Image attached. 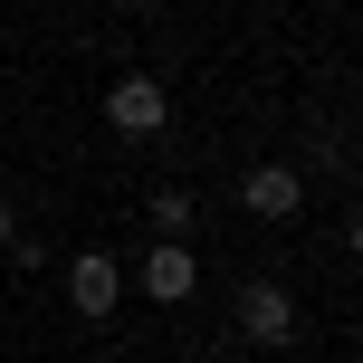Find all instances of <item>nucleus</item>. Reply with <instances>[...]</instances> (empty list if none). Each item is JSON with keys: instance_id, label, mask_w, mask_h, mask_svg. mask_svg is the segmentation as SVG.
Wrapping results in <instances>:
<instances>
[{"instance_id": "1", "label": "nucleus", "mask_w": 363, "mask_h": 363, "mask_svg": "<svg viewBox=\"0 0 363 363\" xmlns=\"http://www.w3.org/2000/svg\"><path fill=\"white\" fill-rule=\"evenodd\" d=\"M106 125L125 134V144H153V134L172 125V96H163V77H144V67H134V77H115V86H106Z\"/></svg>"}, {"instance_id": "2", "label": "nucleus", "mask_w": 363, "mask_h": 363, "mask_svg": "<svg viewBox=\"0 0 363 363\" xmlns=\"http://www.w3.org/2000/svg\"><path fill=\"white\" fill-rule=\"evenodd\" d=\"M239 335L249 345H296V287H277V277H258V287H239Z\"/></svg>"}, {"instance_id": "3", "label": "nucleus", "mask_w": 363, "mask_h": 363, "mask_svg": "<svg viewBox=\"0 0 363 363\" xmlns=\"http://www.w3.org/2000/svg\"><path fill=\"white\" fill-rule=\"evenodd\" d=\"M239 211H249V220H296V211H306V172H296V163H258L249 182H239Z\"/></svg>"}, {"instance_id": "4", "label": "nucleus", "mask_w": 363, "mask_h": 363, "mask_svg": "<svg viewBox=\"0 0 363 363\" xmlns=\"http://www.w3.org/2000/svg\"><path fill=\"white\" fill-rule=\"evenodd\" d=\"M115 296H125V268H115L106 249H77V268H67V306H77V315H115Z\"/></svg>"}, {"instance_id": "5", "label": "nucleus", "mask_w": 363, "mask_h": 363, "mask_svg": "<svg viewBox=\"0 0 363 363\" xmlns=\"http://www.w3.org/2000/svg\"><path fill=\"white\" fill-rule=\"evenodd\" d=\"M144 287H153V306H191L201 268H191V249H182V239H163V249L144 258Z\"/></svg>"}, {"instance_id": "6", "label": "nucleus", "mask_w": 363, "mask_h": 363, "mask_svg": "<svg viewBox=\"0 0 363 363\" xmlns=\"http://www.w3.org/2000/svg\"><path fill=\"white\" fill-rule=\"evenodd\" d=\"M144 220H153V230H163V239H182V230H191V220H201V201L182 191V182H163V191L144 201Z\"/></svg>"}, {"instance_id": "7", "label": "nucleus", "mask_w": 363, "mask_h": 363, "mask_svg": "<svg viewBox=\"0 0 363 363\" xmlns=\"http://www.w3.org/2000/svg\"><path fill=\"white\" fill-rule=\"evenodd\" d=\"M10 239H19V211H10V201H0V249H10Z\"/></svg>"}]
</instances>
